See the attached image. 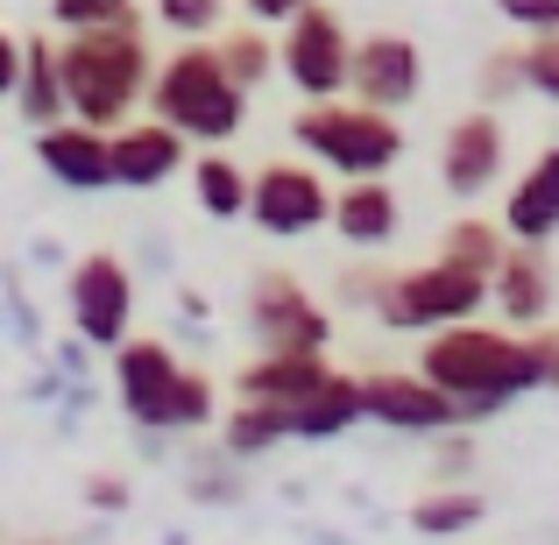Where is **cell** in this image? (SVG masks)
Here are the masks:
<instances>
[{"label": "cell", "instance_id": "cell-31", "mask_svg": "<svg viewBox=\"0 0 559 545\" xmlns=\"http://www.w3.org/2000/svg\"><path fill=\"white\" fill-rule=\"evenodd\" d=\"M135 0H50V22L57 28H99V22H121Z\"/></svg>", "mask_w": 559, "mask_h": 545}, {"label": "cell", "instance_id": "cell-11", "mask_svg": "<svg viewBox=\"0 0 559 545\" xmlns=\"http://www.w3.org/2000/svg\"><path fill=\"white\" fill-rule=\"evenodd\" d=\"M361 418L396 425V433H447L461 425V404L432 390L418 368H382V376H361Z\"/></svg>", "mask_w": 559, "mask_h": 545}, {"label": "cell", "instance_id": "cell-35", "mask_svg": "<svg viewBox=\"0 0 559 545\" xmlns=\"http://www.w3.org/2000/svg\"><path fill=\"white\" fill-rule=\"evenodd\" d=\"M85 496H93L99 510H121L128 503V482L121 475H93V482H85Z\"/></svg>", "mask_w": 559, "mask_h": 545}, {"label": "cell", "instance_id": "cell-6", "mask_svg": "<svg viewBox=\"0 0 559 545\" xmlns=\"http://www.w3.org/2000/svg\"><path fill=\"white\" fill-rule=\"evenodd\" d=\"M347 50H355L347 22L326 8V0H312V8H298V14L284 22L276 64H284V79L298 85L305 99H341V93H347Z\"/></svg>", "mask_w": 559, "mask_h": 545}, {"label": "cell", "instance_id": "cell-10", "mask_svg": "<svg viewBox=\"0 0 559 545\" xmlns=\"http://www.w3.org/2000/svg\"><path fill=\"white\" fill-rule=\"evenodd\" d=\"M418 85H425V57H418V43L396 36V28L347 50V93H355L361 107L396 114V107H411V99H418Z\"/></svg>", "mask_w": 559, "mask_h": 545}, {"label": "cell", "instance_id": "cell-33", "mask_svg": "<svg viewBox=\"0 0 559 545\" xmlns=\"http://www.w3.org/2000/svg\"><path fill=\"white\" fill-rule=\"evenodd\" d=\"M241 8H248V22H255V28H284L290 14L312 8V0H241Z\"/></svg>", "mask_w": 559, "mask_h": 545}, {"label": "cell", "instance_id": "cell-17", "mask_svg": "<svg viewBox=\"0 0 559 545\" xmlns=\"http://www.w3.org/2000/svg\"><path fill=\"white\" fill-rule=\"evenodd\" d=\"M496 227H503V241H532V248H546L552 234H559V142H552V150H538V164L510 185L503 220H496Z\"/></svg>", "mask_w": 559, "mask_h": 545}, {"label": "cell", "instance_id": "cell-23", "mask_svg": "<svg viewBox=\"0 0 559 545\" xmlns=\"http://www.w3.org/2000/svg\"><path fill=\"white\" fill-rule=\"evenodd\" d=\"M213 57H219V71H227L241 93H255V85L270 79V64H276V50H270V36H262V28H234V36H219Z\"/></svg>", "mask_w": 559, "mask_h": 545}, {"label": "cell", "instance_id": "cell-13", "mask_svg": "<svg viewBox=\"0 0 559 545\" xmlns=\"http://www.w3.org/2000/svg\"><path fill=\"white\" fill-rule=\"evenodd\" d=\"M510 164V135L496 114H461V121L447 128V150H439V185L453 191V199H481L496 178H503Z\"/></svg>", "mask_w": 559, "mask_h": 545}, {"label": "cell", "instance_id": "cell-8", "mask_svg": "<svg viewBox=\"0 0 559 545\" xmlns=\"http://www.w3.org/2000/svg\"><path fill=\"white\" fill-rule=\"evenodd\" d=\"M326 205H333V191L312 164H270V170L248 178V213L241 220H255L276 241H305V234L326 227Z\"/></svg>", "mask_w": 559, "mask_h": 545}, {"label": "cell", "instance_id": "cell-22", "mask_svg": "<svg viewBox=\"0 0 559 545\" xmlns=\"http://www.w3.org/2000/svg\"><path fill=\"white\" fill-rule=\"evenodd\" d=\"M191 191H199V205L213 220H241L248 213V170L234 164V156H219V150H205V156H191Z\"/></svg>", "mask_w": 559, "mask_h": 545}, {"label": "cell", "instance_id": "cell-29", "mask_svg": "<svg viewBox=\"0 0 559 545\" xmlns=\"http://www.w3.org/2000/svg\"><path fill=\"white\" fill-rule=\"evenodd\" d=\"M518 64H524V93L559 99V28H538V36L518 50Z\"/></svg>", "mask_w": 559, "mask_h": 545}, {"label": "cell", "instance_id": "cell-4", "mask_svg": "<svg viewBox=\"0 0 559 545\" xmlns=\"http://www.w3.org/2000/svg\"><path fill=\"white\" fill-rule=\"evenodd\" d=\"M290 142H298L312 164H326L333 178H390V164H404V128L382 107H341V99H312L290 121Z\"/></svg>", "mask_w": 559, "mask_h": 545}, {"label": "cell", "instance_id": "cell-36", "mask_svg": "<svg viewBox=\"0 0 559 545\" xmlns=\"http://www.w3.org/2000/svg\"><path fill=\"white\" fill-rule=\"evenodd\" d=\"M14 71H22V43L0 28V93H14Z\"/></svg>", "mask_w": 559, "mask_h": 545}, {"label": "cell", "instance_id": "cell-34", "mask_svg": "<svg viewBox=\"0 0 559 545\" xmlns=\"http://www.w3.org/2000/svg\"><path fill=\"white\" fill-rule=\"evenodd\" d=\"M532 355H538V390H559V327L532 333Z\"/></svg>", "mask_w": 559, "mask_h": 545}, {"label": "cell", "instance_id": "cell-18", "mask_svg": "<svg viewBox=\"0 0 559 545\" xmlns=\"http://www.w3.org/2000/svg\"><path fill=\"white\" fill-rule=\"evenodd\" d=\"M178 355L164 341H121V362H114V390H121V411L135 425H156L164 418V396L178 382Z\"/></svg>", "mask_w": 559, "mask_h": 545}, {"label": "cell", "instance_id": "cell-7", "mask_svg": "<svg viewBox=\"0 0 559 545\" xmlns=\"http://www.w3.org/2000/svg\"><path fill=\"white\" fill-rule=\"evenodd\" d=\"M248 319H255L262 355H326V341H333L326 305H319L290 270H262L255 276V291H248Z\"/></svg>", "mask_w": 559, "mask_h": 545}, {"label": "cell", "instance_id": "cell-21", "mask_svg": "<svg viewBox=\"0 0 559 545\" xmlns=\"http://www.w3.org/2000/svg\"><path fill=\"white\" fill-rule=\"evenodd\" d=\"M14 99H22V121H28V128L64 121V85H57V43H50V36H28V43H22Z\"/></svg>", "mask_w": 559, "mask_h": 545}, {"label": "cell", "instance_id": "cell-20", "mask_svg": "<svg viewBox=\"0 0 559 545\" xmlns=\"http://www.w3.org/2000/svg\"><path fill=\"white\" fill-rule=\"evenodd\" d=\"M319 376H326V355H262L234 376V390H241V404L276 411V404H298Z\"/></svg>", "mask_w": 559, "mask_h": 545}, {"label": "cell", "instance_id": "cell-12", "mask_svg": "<svg viewBox=\"0 0 559 545\" xmlns=\"http://www.w3.org/2000/svg\"><path fill=\"white\" fill-rule=\"evenodd\" d=\"M185 164H191V142L178 135V128H164V121H121V128H107V170H114V185L156 191V185L178 178Z\"/></svg>", "mask_w": 559, "mask_h": 545}, {"label": "cell", "instance_id": "cell-16", "mask_svg": "<svg viewBox=\"0 0 559 545\" xmlns=\"http://www.w3.org/2000/svg\"><path fill=\"white\" fill-rule=\"evenodd\" d=\"M36 164L50 170L57 185H71V191H107V185H114V170H107V135H99V128H85V121H50V128H36Z\"/></svg>", "mask_w": 559, "mask_h": 545}, {"label": "cell", "instance_id": "cell-26", "mask_svg": "<svg viewBox=\"0 0 559 545\" xmlns=\"http://www.w3.org/2000/svg\"><path fill=\"white\" fill-rule=\"evenodd\" d=\"M411 524H418L425 538L475 532V524H481V496H425V503H411Z\"/></svg>", "mask_w": 559, "mask_h": 545}, {"label": "cell", "instance_id": "cell-25", "mask_svg": "<svg viewBox=\"0 0 559 545\" xmlns=\"http://www.w3.org/2000/svg\"><path fill=\"white\" fill-rule=\"evenodd\" d=\"M439 256H447V262H467V270L489 276L496 256H503V227H496V220H453V234L439 241Z\"/></svg>", "mask_w": 559, "mask_h": 545}, {"label": "cell", "instance_id": "cell-9", "mask_svg": "<svg viewBox=\"0 0 559 545\" xmlns=\"http://www.w3.org/2000/svg\"><path fill=\"white\" fill-rule=\"evenodd\" d=\"M128 319H135V284H128L121 256H85L71 270V327L85 333L93 347H121Z\"/></svg>", "mask_w": 559, "mask_h": 545}, {"label": "cell", "instance_id": "cell-14", "mask_svg": "<svg viewBox=\"0 0 559 545\" xmlns=\"http://www.w3.org/2000/svg\"><path fill=\"white\" fill-rule=\"evenodd\" d=\"M489 298H496V312H503L510 327H546L552 298H559L552 256L532 248V241H503V256H496V270H489Z\"/></svg>", "mask_w": 559, "mask_h": 545}, {"label": "cell", "instance_id": "cell-24", "mask_svg": "<svg viewBox=\"0 0 559 545\" xmlns=\"http://www.w3.org/2000/svg\"><path fill=\"white\" fill-rule=\"evenodd\" d=\"M205 418H213V376L178 368V382H170V396H164V418H156V433H199Z\"/></svg>", "mask_w": 559, "mask_h": 545}, {"label": "cell", "instance_id": "cell-28", "mask_svg": "<svg viewBox=\"0 0 559 545\" xmlns=\"http://www.w3.org/2000/svg\"><path fill=\"white\" fill-rule=\"evenodd\" d=\"M219 14H227V0H156V22H164L170 36H185V43L213 36Z\"/></svg>", "mask_w": 559, "mask_h": 545}, {"label": "cell", "instance_id": "cell-30", "mask_svg": "<svg viewBox=\"0 0 559 545\" xmlns=\"http://www.w3.org/2000/svg\"><path fill=\"white\" fill-rule=\"evenodd\" d=\"M475 85H481V99H489V107L518 99V93H524V64H518V50H496V57H481Z\"/></svg>", "mask_w": 559, "mask_h": 545}, {"label": "cell", "instance_id": "cell-19", "mask_svg": "<svg viewBox=\"0 0 559 545\" xmlns=\"http://www.w3.org/2000/svg\"><path fill=\"white\" fill-rule=\"evenodd\" d=\"M396 220H404V205H396L390 178H347L326 205V227L341 234L347 248H382L396 234Z\"/></svg>", "mask_w": 559, "mask_h": 545}, {"label": "cell", "instance_id": "cell-32", "mask_svg": "<svg viewBox=\"0 0 559 545\" xmlns=\"http://www.w3.org/2000/svg\"><path fill=\"white\" fill-rule=\"evenodd\" d=\"M496 14H510L518 28H559V0H496Z\"/></svg>", "mask_w": 559, "mask_h": 545}, {"label": "cell", "instance_id": "cell-5", "mask_svg": "<svg viewBox=\"0 0 559 545\" xmlns=\"http://www.w3.org/2000/svg\"><path fill=\"white\" fill-rule=\"evenodd\" d=\"M489 305V276L467 262H425V270H376L369 276V312L396 333H432L453 319H475Z\"/></svg>", "mask_w": 559, "mask_h": 545}, {"label": "cell", "instance_id": "cell-3", "mask_svg": "<svg viewBox=\"0 0 559 545\" xmlns=\"http://www.w3.org/2000/svg\"><path fill=\"white\" fill-rule=\"evenodd\" d=\"M142 99L156 107V121L178 128L185 142H205V150H219V142L241 135L248 121V93L219 71L213 43H185V50H170L164 64H156V79L142 85Z\"/></svg>", "mask_w": 559, "mask_h": 545}, {"label": "cell", "instance_id": "cell-1", "mask_svg": "<svg viewBox=\"0 0 559 545\" xmlns=\"http://www.w3.org/2000/svg\"><path fill=\"white\" fill-rule=\"evenodd\" d=\"M57 85H64V114L85 128H121L142 107V85H150V36H142V14L128 8L121 22L99 28H71L57 43Z\"/></svg>", "mask_w": 559, "mask_h": 545}, {"label": "cell", "instance_id": "cell-2", "mask_svg": "<svg viewBox=\"0 0 559 545\" xmlns=\"http://www.w3.org/2000/svg\"><path fill=\"white\" fill-rule=\"evenodd\" d=\"M418 376L432 390H447L461 404V418H481V411H503L524 390H538V355H532V333H496V327H475V319H453V327L425 333Z\"/></svg>", "mask_w": 559, "mask_h": 545}, {"label": "cell", "instance_id": "cell-15", "mask_svg": "<svg viewBox=\"0 0 559 545\" xmlns=\"http://www.w3.org/2000/svg\"><path fill=\"white\" fill-rule=\"evenodd\" d=\"M270 418H276V433H284V439H341L347 425L361 418V376L326 368V376H319L298 404H276Z\"/></svg>", "mask_w": 559, "mask_h": 545}, {"label": "cell", "instance_id": "cell-27", "mask_svg": "<svg viewBox=\"0 0 559 545\" xmlns=\"http://www.w3.org/2000/svg\"><path fill=\"white\" fill-rule=\"evenodd\" d=\"M276 418L262 404H234V418H227V453H241V461H255V453H270L276 447Z\"/></svg>", "mask_w": 559, "mask_h": 545}]
</instances>
